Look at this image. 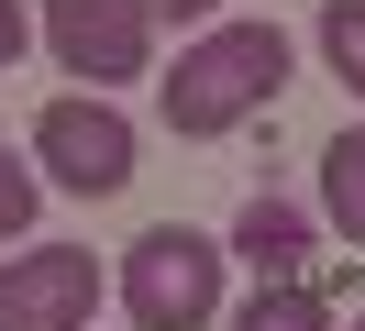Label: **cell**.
<instances>
[{
	"label": "cell",
	"mask_w": 365,
	"mask_h": 331,
	"mask_svg": "<svg viewBox=\"0 0 365 331\" xmlns=\"http://www.w3.org/2000/svg\"><path fill=\"white\" fill-rule=\"evenodd\" d=\"M277 88H288V33H277V22H222V33H200L178 56V78H166V132H178V144H210V132L255 122Z\"/></svg>",
	"instance_id": "1"
},
{
	"label": "cell",
	"mask_w": 365,
	"mask_h": 331,
	"mask_svg": "<svg viewBox=\"0 0 365 331\" xmlns=\"http://www.w3.org/2000/svg\"><path fill=\"white\" fill-rule=\"evenodd\" d=\"M122 309H133V331H210L222 320V243L188 232V221L133 232V254H122Z\"/></svg>",
	"instance_id": "2"
},
{
	"label": "cell",
	"mask_w": 365,
	"mask_h": 331,
	"mask_svg": "<svg viewBox=\"0 0 365 331\" xmlns=\"http://www.w3.org/2000/svg\"><path fill=\"white\" fill-rule=\"evenodd\" d=\"M34 166H45L56 188H78V199H111V188H133V122H122L100 88L45 100V122H34Z\"/></svg>",
	"instance_id": "3"
},
{
	"label": "cell",
	"mask_w": 365,
	"mask_h": 331,
	"mask_svg": "<svg viewBox=\"0 0 365 331\" xmlns=\"http://www.w3.org/2000/svg\"><path fill=\"white\" fill-rule=\"evenodd\" d=\"M45 44L67 78L111 88V78H144V56H155V11L144 0H45Z\"/></svg>",
	"instance_id": "4"
},
{
	"label": "cell",
	"mask_w": 365,
	"mask_h": 331,
	"mask_svg": "<svg viewBox=\"0 0 365 331\" xmlns=\"http://www.w3.org/2000/svg\"><path fill=\"white\" fill-rule=\"evenodd\" d=\"M89 309H100L89 243H34L0 265V331H89Z\"/></svg>",
	"instance_id": "5"
},
{
	"label": "cell",
	"mask_w": 365,
	"mask_h": 331,
	"mask_svg": "<svg viewBox=\"0 0 365 331\" xmlns=\"http://www.w3.org/2000/svg\"><path fill=\"white\" fill-rule=\"evenodd\" d=\"M232 254L255 265V287L310 276V210H288V199H244V221H232Z\"/></svg>",
	"instance_id": "6"
},
{
	"label": "cell",
	"mask_w": 365,
	"mask_h": 331,
	"mask_svg": "<svg viewBox=\"0 0 365 331\" xmlns=\"http://www.w3.org/2000/svg\"><path fill=\"white\" fill-rule=\"evenodd\" d=\"M232 331H332V287L321 276H288V287H255L232 309Z\"/></svg>",
	"instance_id": "7"
},
{
	"label": "cell",
	"mask_w": 365,
	"mask_h": 331,
	"mask_svg": "<svg viewBox=\"0 0 365 331\" xmlns=\"http://www.w3.org/2000/svg\"><path fill=\"white\" fill-rule=\"evenodd\" d=\"M321 210H332L343 243H365V132H332L321 144Z\"/></svg>",
	"instance_id": "8"
},
{
	"label": "cell",
	"mask_w": 365,
	"mask_h": 331,
	"mask_svg": "<svg viewBox=\"0 0 365 331\" xmlns=\"http://www.w3.org/2000/svg\"><path fill=\"white\" fill-rule=\"evenodd\" d=\"M321 56H332V78L365 100V0H321Z\"/></svg>",
	"instance_id": "9"
},
{
	"label": "cell",
	"mask_w": 365,
	"mask_h": 331,
	"mask_svg": "<svg viewBox=\"0 0 365 331\" xmlns=\"http://www.w3.org/2000/svg\"><path fill=\"white\" fill-rule=\"evenodd\" d=\"M34 210H45V166L0 154V243H11V232H34Z\"/></svg>",
	"instance_id": "10"
},
{
	"label": "cell",
	"mask_w": 365,
	"mask_h": 331,
	"mask_svg": "<svg viewBox=\"0 0 365 331\" xmlns=\"http://www.w3.org/2000/svg\"><path fill=\"white\" fill-rule=\"evenodd\" d=\"M23 44H34V22H23V0H0V66L23 56Z\"/></svg>",
	"instance_id": "11"
},
{
	"label": "cell",
	"mask_w": 365,
	"mask_h": 331,
	"mask_svg": "<svg viewBox=\"0 0 365 331\" xmlns=\"http://www.w3.org/2000/svg\"><path fill=\"white\" fill-rule=\"evenodd\" d=\"M144 11H155V22H210L222 0H144Z\"/></svg>",
	"instance_id": "12"
},
{
	"label": "cell",
	"mask_w": 365,
	"mask_h": 331,
	"mask_svg": "<svg viewBox=\"0 0 365 331\" xmlns=\"http://www.w3.org/2000/svg\"><path fill=\"white\" fill-rule=\"evenodd\" d=\"M354 331H365V320H354Z\"/></svg>",
	"instance_id": "13"
}]
</instances>
